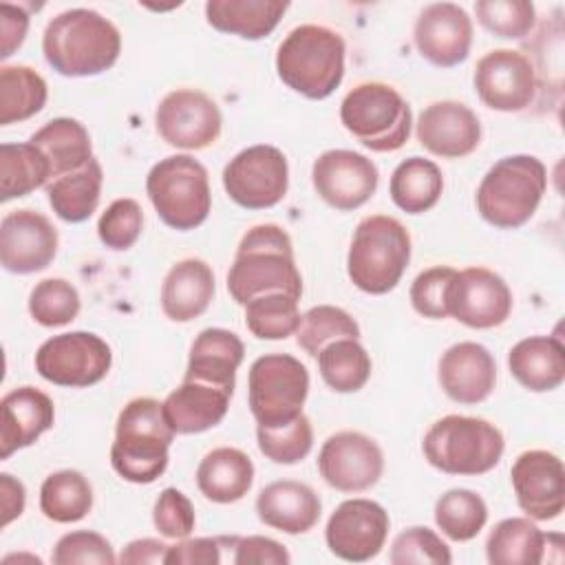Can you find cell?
Instances as JSON below:
<instances>
[{
	"label": "cell",
	"instance_id": "obj_1",
	"mask_svg": "<svg viewBox=\"0 0 565 565\" xmlns=\"http://www.w3.org/2000/svg\"><path fill=\"white\" fill-rule=\"evenodd\" d=\"M227 291L243 307L265 294H287L300 300L302 278L291 238L280 225L263 223L245 232L227 271Z\"/></svg>",
	"mask_w": 565,
	"mask_h": 565
},
{
	"label": "cell",
	"instance_id": "obj_2",
	"mask_svg": "<svg viewBox=\"0 0 565 565\" xmlns=\"http://www.w3.org/2000/svg\"><path fill=\"white\" fill-rule=\"evenodd\" d=\"M42 51L64 77H93L108 71L121 53L119 29L93 9L57 13L44 29Z\"/></svg>",
	"mask_w": 565,
	"mask_h": 565
},
{
	"label": "cell",
	"instance_id": "obj_3",
	"mask_svg": "<svg viewBox=\"0 0 565 565\" xmlns=\"http://www.w3.org/2000/svg\"><path fill=\"white\" fill-rule=\"evenodd\" d=\"M161 402L154 397L130 399L115 426L110 463L130 483H152L168 468V450L174 439Z\"/></svg>",
	"mask_w": 565,
	"mask_h": 565
},
{
	"label": "cell",
	"instance_id": "obj_4",
	"mask_svg": "<svg viewBox=\"0 0 565 565\" xmlns=\"http://www.w3.org/2000/svg\"><path fill=\"white\" fill-rule=\"evenodd\" d=\"M344 40L322 24L291 29L276 51V73L307 99H327L344 77Z\"/></svg>",
	"mask_w": 565,
	"mask_h": 565
},
{
	"label": "cell",
	"instance_id": "obj_5",
	"mask_svg": "<svg viewBox=\"0 0 565 565\" xmlns=\"http://www.w3.org/2000/svg\"><path fill=\"white\" fill-rule=\"evenodd\" d=\"M547 188V170L532 154H510L499 159L477 188V210L481 218L499 230L525 225Z\"/></svg>",
	"mask_w": 565,
	"mask_h": 565
},
{
	"label": "cell",
	"instance_id": "obj_6",
	"mask_svg": "<svg viewBox=\"0 0 565 565\" xmlns=\"http://www.w3.org/2000/svg\"><path fill=\"white\" fill-rule=\"evenodd\" d=\"M411 260L408 230L388 214H373L358 223L347 271L351 282L373 296L388 294L402 280Z\"/></svg>",
	"mask_w": 565,
	"mask_h": 565
},
{
	"label": "cell",
	"instance_id": "obj_7",
	"mask_svg": "<svg viewBox=\"0 0 565 565\" xmlns=\"http://www.w3.org/2000/svg\"><path fill=\"white\" fill-rule=\"evenodd\" d=\"M501 430L481 417L446 415L424 435L422 450L428 463L446 475H483L503 457Z\"/></svg>",
	"mask_w": 565,
	"mask_h": 565
},
{
	"label": "cell",
	"instance_id": "obj_8",
	"mask_svg": "<svg viewBox=\"0 0 565 565\" xmlns=\"http://www.w3.org/2000/svg\"><path fill=\"white\" fill-rule=\"evenodd\" d=\"M342 126L369 150H399L413 126L408 102L388 84L362 82L340 104Z\"/></svg>",
	"mask_w": 565,
	"mask_h": 565
},
{
	"label": "cell",
	"instance_id": "obj_9",
	"mask_svg": "<svg viewBox=\"0 0 565 565\" xmlns=\"http://www.w3.org/2000/svg\"><path fill=\"white\" fill-rule=\"evenodd\" d=\"M146 192L159 218L179 232L203 225L212 207L207 170L190 154H172L154 163L146 177Z\"/></svg>",
	"mask_w": 565,
	"mask_h": 565
},
{
	"label": "cell",
	"instance_id": "obj_10",
	"mask_svg": "<svg viewBox=\"0 0 565 565\" xmlns=\"http://www.w3.org/2000/svg\"><path fill=\"white\" fill-rule=\"evenodd\" d=\"M249 411L258 426L271 428L294 422L302 415V404L309 393L307 366L289 353H267L252 362L249 377Z\"/></svg>",
	"mask_w": 565,
	"mask_h": 565
},
{
	"label": "cell",
	"instance_id": "obj_11",
	"mask_svg": "<svg viewBox=\"0 0 565 565\" xmlns=\"http://www.w3.org/2000/svg\"><path fill=\"white\" fill-rule=\"evenodd\" d=\"M113 351L97 333L68 331L49 338L35 353V371L51 384L86 388L106 377Z\"/></svg>",
	"mask_w": 565,
	"mask_h": 565
},
{
	"label": "cell",
	"instance_id": "obj_12",
	"mask_svg": "<svg viewBox=\"0 0 565 565\" xmlns=\"http://www.w3.org/2000/svg\"><path fill=\"white\" fill-rule=\"evenodd\" d=\"M223 188L241 207H274L285 199L289 188L287 157L269 143L249 146L223 168Z\"/></svg>",
	"mask_w": 565,
	"mask_h": 565
},
{
	"label": "cell",
	"instance_id": "obj_13",
	"mask_svg": "<svg viewBox=\"0 0 565 565\" xmlns=\"http://www.w3.org/2000/svg\"><path fill=\"white\" fill-rule=\"evenodd\" d=\"M154 126L168 146L201 150L218 139L223 117L216 102L203 90L177 88L159 102Z\"/></svg>",
	"mask_w": 565,
	"mask_h": 565
},
{
	"label": "cell",
	"instance_id": "obj_14",
	"mask_svg": "<svg viewBox=\"0 0 565 565\" xmlns=\"http://www.w3.org/2000/svg\"><path fill=\"white\" fill-rule=\"evenodd\" d=\"M388 525V514L377 501L347 499L327 521V547L331 554L349 563L371 561L382 552Z\"/></svg>",
	"mask_w": 565,
	"mask_h": 565
},
{
	"label": "cell",
	"instance_id": "obj_15",
	"mask_svg": "<svg viewBox=\"0 0 565 565\" xmlns=\"http://www.w3.org/2000/svg\"><path fill=\"white\" fill-rule=\"evenodd\" d=\"M320 477L340 492H362L375 486L384 472V452L375 439L358 430H342L322 444L318 452Z\"/></svg>",
	"mask_w": 565,
	"mask_h": 565
},
{
	"label": "cell",
	"instance_id": "obj_16",
	"mask_svg": "<svg viewBox=\"0 0 565 565\" xmlns=\"http://www.w3.org/2000/svg\"><path fill=\"white\" fill-rule=\"evenodd\" d=\"M472 82L479 99L501 113H519L536 95V73L530 57L512 49L486 53L475 66Z\"/></svg>",
	"mask_w": 565,
	"mask_h": 565
},
{
	"label": "cell",
	"instance_id": "obj_17",
	"mask_svg": "<svg viewBox=\"0 0 565 565\" xmlns=\"http://www.w3.org/2000/svg\"><path fill=\"white\" fill-rule=\"evenodd\" d=\"M311 181L318 196L340 210L362 207L377 190V166L353 150H327L311 166Z\"/></svg>",
	"mask_w": 565,
	"mask_h": 565
},
{
	"label": "cell",
	"instance_id": "obj_18",
	"mask_svg": "<svg viewBox=\"0 0 565 565\" xmlns=\"http://www.w3.org/2000/svg\"><path fill=\"white\" fill-rule=\"evenodd\" d=\"M510 311L512 291L499 274L486 267L457 271L448 296V316L472 329H492L503 324Z\"/></svg>",
	"mask_w": 565,
	"mask_h": 565
},
{
	"label": "cell",
	"instance_id": "obj_19",
	"mask_svg": "<svg viewBox=\"0 0 565 565\" xmlns=\"http://www.w3.org/2000/svg\"><path fill=\"white\" fill-rule=\"evenodd\" d=\"M57 254V230L35 210H13L0 223V263L11 274L46 269Z\"/></svg>",
	"mask_w": 565,
	"mask_h": 565
},
{
	"label": "cell",
	"instance_id": "obj_20",
	"mask_svg": "<svg viewBox=\"0 0 565 565\" xmlns=\"http://www.w3.org/2000/svg\"><path fill=\"white\" fill-rule=\"evenodd\" d=\"M519 508L536 521H552L565 508V472L558 455L525 450L510 470Z\"/></svg>",
	"mask_w": 565,
	"mask_h": 565
},
{
	"label": "cell",
	"instance_id": "obj_21",
	"mask_svg": "<svg viewBox=\"0 0 565 565\" xmlns=\"http://www.w3.org/2000/svg\"><path fill=\"white\" fill-rule=\"evenodd\" d=\"M413 40L424 60L450 68L461 64L472 46V20L455 2H435L415 20Z\"/></svg>",
	"mask_w": 565,
	"mask_h": 565
},
{
	"label": "cell",
	"instance_id": "obj_22",
	"mask_svg": "<svg viewBox=\"0 0 565 565\" xmlns=\"http://www.w3.org/2000/svg\"><path fill=\"white\" fill-rule=\"evenodd\" d=\"M417 141L430 154L461 159L477 150L481 141V124L475 110L461 102H433L417 119Z\"/></svg>",
	"mask_w": 565,
	"mask_h": 565
},
{
	"label": "cell",
	"instance_id": "obj_23",
	"mask_svg": "<svg viewBox=\"0 0 565 565\" xmlns=\"http://www.w3.org/2000/svg\"><path fill=\"white\" fill-rule=\"evenodd\" d=\"M437 377L452 402L479 404L497 384V362L483 344L457 342L441 353Z\"/></svg>",
	"mask_w": 565,
	"mask_h": 565
},
{
	"label": "cell",
	"instance_id": "obj_24",
	"mask_svg": "<svg viewBox=\"0 0 565 565\" xmlns=\"http://www.w3.org/2000/svg\"><path fill=\"white\" fill-rule=\"evenodd\" d=\"M53 399L35 386H18L0 399V459L38 441L53 426Z\"/></svg>",
	"mask_w": 565,
	"mask_h": 565
},
{
	"label": "cell",
	"instance_id": "obj_25",
	"mask_svg": "<svg viewBox=\"0 0 565 565\" xmlns=\"http://www.w3.org/2000/svg\"><path fill=\"white\" fill-rule=\"evenodd\" d=\"M234 391L199 380H185L161 402L163 415L177 435H196L223 422Z\"/></svg>",
	"mask_w": 565,
	"mask_h": 565
},
{
	"label": "cell",
	"instance_id": "obj_26",
	"mask_svg": "<svg viewBox=\"0 0 565 565\" xmlns=\"http://www.w3.org/2000/svg\"><path fill=\"white\" fill-rule=\"evenodd\" d=\"M322 512L320 497L300 481L282 479L265 486L256 497L258 519L285 534L309 532Z\"/></svg>",
	"mask_w": 565,
	"mask_h": 565
},
{
	"label": "cell",
	"instance_id": "obj_27",
	"mask_svg": "<svg viewBox=\"0 0 565 565\" xmlns=\"http://www.w3.org/2000/svg\"><path fill=\"white\" fill-rule=\"evenodd\" d=\"M214 289L212 267L201 258H183L163 278L161 309L174 322H190L207 311Z\"/></svg>",
	"mask_w": 565,
	"mask_h": 565
},
{
	"label": "cell",
	"instance_id": "obj_28",
	"mask_svg": "<svg viewBox=\"0 0 565 565\" xmlns=\"http://www.w3.org/2000/svg\"><path fill=\"white\" fill-rule=\"evenodd\" d=\"M243 355L245 347L234 331L221 327L203 329L190 347L188 369L183 377L234 391L236 371L243 362Z\"/></svg>",
	"mask_w": 565,
	"mask_h": 565
},
{
	"label": "cell",
	"instance_id": "obj_29",
	"mask_svg": "<svg viewBox=\"0 0 565 565\" xmlns=\"http://www.w3.org/2000/svg\"><path fill=\"white\" fill-rule=\"evenodd\" d=\"M508 366L523 388L554 391L565 380V347L554 335L523 338L510 349Z\"/></svg>",
	"mask_w": 565,
	"mask_h": 565
},
{
	"label": "cell",
	"instance_id": "obj_30",
	"mask_svg": "<svg viewBox=\"0 0 565 565\" xmlns=\"http://www.w3.org/2000/svg\"><path fill=\"white\" fill-rule=\"evenodd\" d=\"M254 483L252 459L232 446L210 450L196 468V486L212 503L241 501Z\"/></svg>",
	"mask_w": 565,
	"mask_h": 565
},
{
	"label": "cell",
	"instance_id": "obj_31",
	"mask_svg": "<svg viewBox=\"0 0 565 565\" xmlns=\"http://www.w3.org/2000/svg\"><path fill=\"white\" fill-rule=\"evenodd\" d=\"M287 7L285 0H207L205 18L221 33L260 40L278 26Z\"/></svg>",
	"mask_w": 565,
	"mask_h": 565
},
{
	"label": "cell",
	"instance_id": "obj_32",
	"mask_svg": "<svg viewBox=\"0 0 565 565\" xmlns=\"http://www.w3.org/2000/svg\"><path fill=\"white\" fill-rule=\"evenodd\" d=\"M29 141L46 157L51 166V181L84 168L93 159L88 130L84 124L71 117H55L46 121L31 135Z\"/></svg>",
	"mask_w": 565,
	"mask_h": 565
},
{
	"label": "cell",
	"instance_id": "obj_33",
	"mask_svg": "<svg viewBox=\"0 0 565 565\" xmlns=\"http://www.w3.org/2000/svg\"><path fill=\"white\" fill-rule=\"evenodd\" d=\"M547 534L530 516L499 521L486 541V556L492 565H539L545 558Z\"/></svg>",
	"mask_w": 565,
	"mask_h": 565
},
{
	"label": "cell",
	"instance_id": "obj_34",
	"mask_svg": "<svg viewBox=\"0 0 565 565\" xmlns=\"http://www.w3.org/2000/svg\"><path fill=\"white\" fill-rule=\"evenodd\" d=\"M104 172L99 161L93 157L84 168L57 177L46 183V196L53 212L66 223H82L99 205Z\"/></svg>",
	"mask_w": 565,
	"mask_h": 565
},
{
	"label": "cell",
	"instance_id": "obj_35",
	"mask_svg": "<svg viewBox=\"0 0 565 565\" xmlns=\"http://www.w3.org/2000/svg\"><path fill=\"white\" fill-rule=\"evenodd\" d=\"M388 192L406 214H424L437 205L444 192V174L435 161L408 157L393 170Z\"/></svg>",
	"mask_w": 565,
	"mask_h": 565
},
{
	"label": "cell",
	"instance_id": "obj_36",
	"mask_svg": "<svg viewBox=\"0 0 565 565\" xmlns=\"http://www.w3.org/2000/svg\"><path fill=\"white\" fill-rule=\"evenodd\" d=\"M49 181L51 166L31 141L0 146V199L4 203L26 196Z\"/></svg>",
	"mask_w": 565,
	"mask_h": 565
},
{
	"label": "cell",
	"instance_id": "obj_37",
	"mask_svg": "<svg viewBox=\"0 0 565 565\" xmlns=\"http://www.w3.org/2000/svg\"><path fill=\"white\" fill-rule=\"evenodd\" d=\"M49 97L44 77L24 64L0 68V124L9 126L38 115Z\"/></svg>",
	"mask_w": 565,
	"mask_h": 565
},
{
	"label": "cell",
	"instance_id": "obj_38",
	"mask_svg": "<svg viewBox=\"0 0 565 565\" xmlns=\"http://www.w3.org/2000/svg\"><path fill=\"white\" fill-rule=\"evenodd\" d=\"M93 508V488L77 470L51 472L40 488V510L55 523L82 521Z\"/></svg>",
	"mask_w": 565,
	"mask_h": 565
},
{
	"label": "cell",
	"instance_id": "obj_39",
	"mask_svg": "<svg viewBox=\"0 0 565 565\" xmlns=\"http://www.w3.org/2000/svg\"><path fill=\"white\" fill-rule=\"evenodd\" d=\"M318 369L324 384L335 393H355L371 377V358L358 340L342 338L318 353Z\"/></svg>",
	"mask_w": 565,
	"mask_h": 565
},
{
	"label": "cell",
	"instance_id": "obj_40",
	"mask_svg": "<svg viewBox=\"0 0 565 565\" xmlns=\"http://www.w3.org/2000/svg\"><path fill=\"white\" fill-rule=\"evenodd\" d=\"M488 521L486 501L466 488H452L444 492L435 503L437 527L457 543L475 539Z\"/></svg>",
	"mask_w": 565,
	"mask_h": 565
},
{
	"label": "cell",
	"instance_id": "obj_41",
	"mask_svg": "<svg viewBox=\"0 0 565 565\" xmlns=\"http://www.w3.org/2000/svg\"><path fill=\"white\" fill-rule=\"evenodd\" d=\"M298 300L287 294H265L245 305V324L258 340H285L300 324Z\"/></svg>",
	"mask_w": 565,
	"mask_h": 565
},
{
	"label": "cell",
	"instance_id": "obj_42",
	"mask_svg": "<svg viewBox=\"0 0 565 565\" xmlns=\"http://www.w3.org/2000/svg\"><path fill=\"white\" fill-rule=\"evenodd\" d=\"M342 338L358 340L360 327L351 313L333 305H318L305 311L296 331L298 344L313 358H318V353L329 342L342 340Z\"/></svg>",
	"mask_w": 565,
	"mask_h": 565
},
{
	"label": "cell",
	"instance_id": "obj_43",
	"mask_svg": "<svg viewBox=\"0 0 565 565\" xmlns=\"http://www.w3.org/2000/svg\"><path fill=\"white\" fill-rule=\"evenodd\" d=\"M79 294L64 278H44L29 294V313L42 327H64L79 313Z\"/></svg>",
	"mask_w": 565,
	"mask_h": 565
},
{
	"label": "cell",
	"instance_id": "obj_44",
	"mask_svg": "<svg viewBox=\"0 0 565 565\" xmlns=\"http://www.w3.org/2000/svg\"><path fill=\"white\" fill-rule=\"evenodd\" d=\"M256 439H258L260 452L269 461L291 466L302 461L311 452L313 428L309 417L302 413L294 422L282 426H271V428L256 426Z\"/></svg>",
	"mask_w": 565,
	"mask_h": 565
},
{
	"label": "cell",
	"instance_id": "obj_45",
	"mask_svg": "<svg viewBox=\"0 0 565 565\" xmlns=\"http://www.w3.org/2000/svg\"><path fill=\"white\" fill-rule=\"evenodd\" d=\"M475 13L486 31L508 40L527 35L536 20L534 4L527 0H479Z\"/></svg>",
	"mask_w": 565,
	"mask_h": 565
},
{
	"label": "cell",
	"instance_id": "obj_46",
	"mask_svg": "<svg viewBox=\"0 0 565 565\" xmlns=\"http://www.w3.org/2000/svg\"><path fill=\"white\" fill-rule=\"evenodd\" d=\"M388 558L393 565H448L452 554L430 527L415 525L395 536Z\"/></svg>",
	"mask_w": 565,
	"mask_h": 565
},
{
	"label": "cell",
	"instance_id": "obj_47",
	"mask_svg": "<svg viewBox=\"0 0 565 565\" xmlns=\"http://www.w3.org/2000/svg\"><path fill=\"white\" fill-rule=\"evenodd\" d=\"M143 227V210L135 199L113 201L97 221L99 241L110 249H128Z\"/></svg>",
	"mask_w": 565,
	"mask_h": 565
},
{
	"label": "cell",
	"instance_id": "obj_48",
	"mask_svg": "<svg viewBox=\"0 0 565 565\" xmlns=\"http://www.w3.org/2000/svg\"><path fill=\"white\" fill-rule=\"evenodd\" d=\"M457 276V269L448 265H435L417 274V278L411 285V305L413 309L433 320L448 318V296L452 280Z\"/></svg>",
	"mask_w": 565,
	"mask_h": 565
},
{
	"label": "cell",
	"instance_id": "obj_49",
	"mask_svg": "<svg viewBox=\"0 0 565 565\" xmlns=\"http://www.w3.org/2000/svg\"><path fill=\"white\" fill-rule=\"evenodd\" d=\"M51 561L55 565H113L117 556L106 536L90 530H75L55 543Z\"/></svg>",
	"mask_w": 565,
	"mask_h": 565
},
{
	"label": "cell",
	"instance_id": "obj_50",
	"mask_svg": "<svg viewBox=\"0 0 565 565\" xmlns=\"http://www.w3.org/2000/svg\"><path fill=\"white\" fill-rule=\"evenodd\" d=\"M152 523L166 539H188L196 523L194 505L181 490L166 488L154 501Z\"/></svg>",
	"mask_w": 565,
	"mask_h": 565
},
{
	"label": "cell",
	"instance_id": "obj_51",
	"mask_svg": "<svg viewBox=\"0 0 565 565\" xmlns=\"http://www.w3.org/2000/svg\"><path fill=\"white\" fill-rule=\"evenodd\" d=\"M238 536H201L181 539L168 547L166 565H218L225 561L223 552L234 547Z\"/></svg>",
	"mask_w": 565,
	"mask_h": 565
},
{
	"label": "cell",
	"instance_id": "obj_52",
	"mask_svg": "<svg viewBox=\"0 0 565 565\" xmlns=\"http://www.w3.org/2000/svg\"><path fill=\"white\" fill-rule=\"evenodd\" d=\"M285 545L269 536H238L234 543L232 563L234 565H282L289 563Z\"/></svg>",
	"mask_w": 565,
	"mask_h": 565
},
{
	"label": "cell",
	"instance_id": "obj_53",
	"mask_svg": "<svg viewBox=\"0 0 565 565\" xmlns=\"http://www.w3.org/2000/svg\"><path fill=\"white\" fill-rule=\"evenodd\" d=\"M29 31V13L20 4H0V57L7 60L22 46Z\"/></svg>",
	"mask_w": 565,
	"mask_h": 565
},
{
	"label": "cell",
	"instance_id": "obj_54",
	"mask_svg": "<svg viewBox=\"0 0 565 565\" xmlns=\"http://www.w3.org/2000/svg\"><path fill=\"white\" fill-rule=\"evenodd\" d=\"M26 503V490L22 481L11 477L9 472L0 475V510H2V521L0 525L7 527L13 519H18L24 512Z\"/></svg>",
	"mask_w": 565,
	"mask_h": 565
},
{
	"label": "cell",
	"instance_id": "obj_55",
	"mask_svg": "<svg viewBox=\"0 0 565 565\" xmlns=\"http://www.w3.org/2000/svg\"><path fill=\"white\" fill-rule=\"evenodd\" d=\"M168 547L163 541L159 539H137V541H130L121 554H119V563L121 565H143V563H166V554H168Z\"/></svg>",
	"mask_w": 565,
	"mask_h": 565
}]
</instances>
